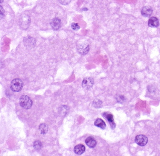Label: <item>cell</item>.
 I'll list each match as a JSON object with an SVG mask.
<instances>
[{
	"instance_id": "6da1fadb",
	"label": "cell",
	"mask_w": 160,
	"mask_h": 156,
	"mask_svg": "<svg viewBox=\"0 0 160 156\" xmlns=\"http://www.w3.org/2000/svg\"><path fill=\"white\" fill-rule=\"evenodd\" d=\"M20 105L23 108L29 109L32 107L33 101L29 97L26 95H23L21 96L19 100Z\"/></svg>"
},
{
	"instance_id": "7a4b0ae2",
	"label": "cell",
	"mask_w": 160,
	"mask_h": 156,
	"mask_svg": "<svg viewBox=\"0 0 160 156\" xmlns=\"http://www.w3.org/2000/svg\"><path fill=\"white\" fill-rule=\"evenodd\" d=\"M24 86V83L21 79L16 78L12 81L11 84V88L13 92H18L21 91Z\"/></svg>"
},
{
	"instance_id": "3957f363",
	"label": "cell",
	"mask_w": 160,
	"mask_h": 156,
	"mask_svg": "<svg viewBox=\"0 0 160 156\" xmlns=\"http://www.w3.org/2000/svg\"><path fill=\"white\" fill-rule=\"evenodd\" d=\"M77 49L80 54L86 55L89 52L90 47L89 44L86 42H82L77 45Z\"/></svg>"
},
{
	"instance_id": "277c9868",
	"label": "cell",
	"mask_w": 160,
	"mask_h": 156,
	"mask_svg": "<svg viewBox=\"0 0 160 156\" xmlns=\"http://www.w3.org/2000/svg\"><path fill=\"white\" fill-rule=\"evenodd\" d=\"M94 78L91 77H86L83 79L82 82V86L86 90L91 88L94 84Z\"/></svg>"
},
{
	"instance_id": "5b68a950",
	"label": "cell",
	"mask_w": 160,
	"mask_h": 156,
	"mask_svg": "<svg viewBox=\"0 0 160 156\" xmlns=\"http://www.w3.org/2000/svg\"><path fill=\"white\" fill-rule=\"evenodd\" d=\"M148 138L144 135H138L135 138V141L136 144L140 146L146 145L148 142Z\"/></svg>"
},
{
	"instance_id": "8992f818",
	"label": "cell",
	"mask_w": 160,
	"mask_h": 156,
	"mask_svg": "<svg viewBox=\"0 0 160 156\" xmlns=\"http://www.w3.org/2000/svg\"><path fill=\"white\" fill-rule=\"evenodd\" d=\"M24 43L26 47L31 49L35 47L36 40L32 37L27 36L24 38Z\"/></svg>"
},
{
	"instance_id": "52a82bcc",
	"label": "cell",
	"mask_w": 160,
	"mask_h": 156,
	"mask_svg": "<svg viewBox=\"0 0 160 156\" xmlns=\"http://www.w3.org/2000/svg\"><path fill=\"white\" fill-rule=\"evenodd\" d=\"M61 20L58 18H54L51 20L50 22L51 26L54 30H57L60 29L61 27Z\"/></svg>"
},
{
	"instance_id": "ba28073f",
	"label": "cell",
	"mask_w": 160,
	"mask_h": 156,
	"mask_svg": "<svg viewBox=\"0 0 160 156\" xmlns=\"http://www.w3.org/2000/svg\"><path fill=\"white\" fill-rule=\"evenodd\" d=\"M103 116L105 118V119L107 120L108 121L110 124L111 128L112 129V130L114 129L115 128V124L114 121V119H113L112 114L107 112V113H103Z\"/></svg>"
},
{
	"instance_id": "9c48e42d",
	"label": "cell",
	"mask_w": 160,
	"mask_h": 156,
	"mask_svg": "<svg viewBox=\"0 0 160 156\" xmlns=\"http://www.w3.org/2000/svg\"><path fill=\"white\" fill-rule=\"evenodd\" d=\"M153 9L150 6H145L143 7L141 10V13L143 16L146 17H148L152 15Z\"/></svg>"
},
{
	"instance_id": "30bf717a",
	"label": "cell",
	"mask_w": 160,
	"mask_h": 156,
	"mask_svg": "<svg viewBox=\"0 0 160 156\" xmlns=\"http://www.w3.org/2000/svg\"><path fill=\"white\" fill-rule=\"evenodd\" d=\"M85 151H86V147L83 145H77L74 148V152L77 155H82L85 152Z\"/></svg>"
},
{
	"instance_id": "8fae6325",
	"label": "cell",
	"mask_w": 160,
	"mask_h": 156,
	"mask_svg": "<svg viewBox=\"0 0 160 156\" xmlns=\"http://www.w3.org/2000/svg\"><path fill=\"white\" fill-rule=\"evenodd\" d=\"M86 144L90 148H94L96 146V140L94 139L92 137H89L86 140Z\"/></svg>"
},
{
	"instance_id": "7c38bea8",
	"label": "cell",
	"mask_w": 160,
	"mask_h": 156,
	"mask_svg": "<svg viewBox=\"0 0 160 156\" xmlns=\"http://www.w3.org/2000/svg\"><path fill=\"white\" fill-rule=\"evenodd\" d=\"M159 25V20L157 18L153 17L149 20L148 26L152 28H156Z\"/></svg>"
},
{
	"instance_id": "4fadbf2b",
	"label": "cell",
	"mask_w": 160,
	"mask_h": 156,
	"mask_svg": "<svg viewBox=\"0 0 160 156\" xmlns=\"http://www.w3.org/2000/svg\"><path fill=\"white\" fill-rule=\"evenodd\" d=\"M95 126H97V127L103 130L105 129V128L106 127L105 122L102 119H100V118L97 119L95 121Z\"/></svg>"
},
{
	"instance_id": "5bb4252c",
	"label": "cell",
	"mask_w": 160,
	"mask_h": 156,
	"mask_svg": "<svg viewBox=\"0 0 160 156\" xmlns=\"http://www.w3.org/2000/svg\"><path fill=\"white\" fill-rule=\"evenodd\" d=\"M39 129L41 134H45L48 132V127L45 124H41L39 127Z\"/></svg>"
},
{
	"instance_id": "9a60e30c",
	"label": "cell",
	"mask_w": 160,
	"mask_h": 156,
	"mask_svg": "<svg viewBox=\"0 0 160 156\" xmlns=\"http://www.w3.org/2000/svg\"><path fill=\"white\" fill-rule=\"evenodd\" d=\"M33 148H34V149L35 150H37V151L41 149L42 147V143L40 141H34L33 142Z\"/></svg>"
},
{
	"instance_id": "2e32d148",
	"label": "cell",
	"mask_w": 160,
	"mask_h": 156,
	"mask_svg": "<svg viewBox=\"0 0 160 156\" xmlns=\"http://www.w3.org/2000/svg\"><path fill=\"white\" fill-rule=\"evenodd\" d=\"M71 27L74 30H78L80 29L79 25L77 23H75V22L71 24Z\"/></svg>"
},
{
	"instance_id": "e0dca14e",
	"label": "cell",
	"mask_w": 160,
	"mask_h": 156,
	"mask_svg": "<svg viewBox=\"0 0 160 156\" xmlns=\"http://www.w3.org/2000/svg\"><path fill=\"white\" fill-rule=\"evenodd\" d=\"M71 1V0H59V1L61 4L66 5L69 4Z\"/></svg>"
},
{
	"instance_id": "ac0fdd59",
	"label": "cell",
	"mask_w": 160,
	"mask_h": 156,
	"mask_svg": "<svg viewBox=\"0 0 160 156\" xmlns=\"http://www.w3.org/2000/svg\"><path fill=\"white\" fill-rule=\"evenodd\" d=\"M116 99H117V102L120 103H123L125 100V98L124 97V96H118V97L116 98Z\"/></svg>"
},
{
	"instance_id": "d6986e66",
	"label": "cell",
	"mask_w": 160,
	"mask_h": 156,
	"mask_svg": "<svg viewBox=\"0 0 160 156\" xmlns=\"http://www.w3.org/2000/svg\"><path fill=\"white\" fill-rule=\"evenodd\" d=\"M0 9H1V14H0V17H1V18L2 19L3 17H4V9L2 8V6H0Z\"/></svg>"
},
{
	"instance_id": "ffe728a7",
	"label": "cell",
	"mask_w": 160,
	"mask_h": 156,
	"mask_svg": "<svg viewBox=\"0 0 160 156\" xmlns=\"http://www.w3.org/2000/svg\"><path fill=\"white\" fill-rule=\"evenodd\" d=\"M100 101H98V102H96V103H94V104H95V107H97V106H100V105L102 104V102H100V103H99V102Z\"/></svg>"
},
{
	"instance_id": "44dd1931",
	"label": "cell",
	"mask_w": 160,
	"mask_h": 156,
	"mask_svg": "<svg viewBox=\"0 0 160 156\" xmlns=\"http://www.w3.org/2000/svg\"><path fill=\"white\" fill-rule=\"evenodd\" d=\"M3 1H4V0H1V4L3 2Z\"/></svg>"
}]
</instances>
